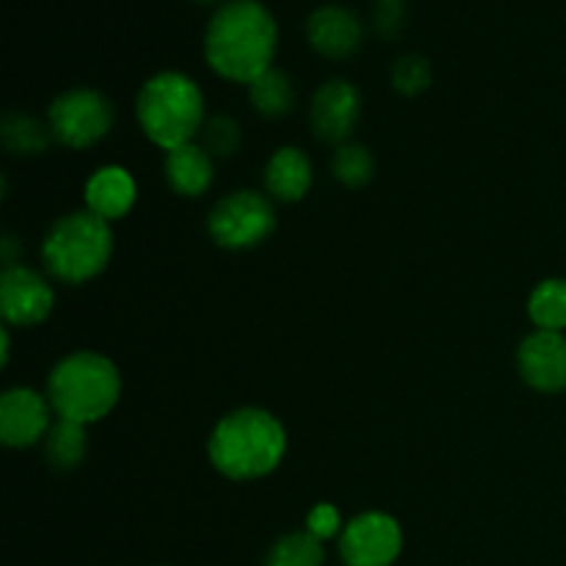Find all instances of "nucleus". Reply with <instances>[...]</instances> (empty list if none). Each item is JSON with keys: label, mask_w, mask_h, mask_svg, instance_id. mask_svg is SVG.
<instances>
[{"label": "nucleus", "mask_w": 566, "mask_h": 566, "mask_svg": "<svg viewBox=\"0 0 566 566\" xmlns=\"http://www.w3.org/2000/svg\"><path fill=\"white\" fill-rule=\"evenodd\" d=\"M199 136H202V142L199 144H202V147L208 149L213 158L224 160V158H232V155L238 153L243 133H241V125H238L232 116L216 114L205 122V127Z\"/></svg>", "instance_id": "obj_24"}, {"label": "nucleus", "mask_w": 566, "mask_h": 566, "mask_svg": "<svg viewBox=\"0 0 566 566\" xmlns=\"http://www.w3.org/2000/svg\"><path fill=\"white\" fill-rule=\"evenodd\" d=\"M287 453V431L274 412L241 407L227 412L208 437V459L230 481H258L274 473Z\"/></svg>", "instance_id": "obj_2"}, {"label": "nucleus", "mask_w": 566, "mask_h": 566, "mask_svg": "<svg viewBox=\"0 0 566 566\" xmlns=\"http://www.w3.org/2000/svg\"><path fill=\"white\" fill-rule=\"evenodd\" d=\"M20 258H22L20 238L6 232V235L0 238V260H3V269H14V265H20Z\"/></svg>", "instance_id": "obj_27"}, {"label": "nucleus", "mask_w": 566, "mask_h": 566, "mask_svg": "<svg viewBox=\"0 0 566 566\" xmlns=\"http://www.w3.org/2000/svg\"><path fill=\"white\" fill-rule=\"evenodd\" d=\"M517 370L525 385L545 396L566 390V337L564 332L536 329L520 343Z\"/></svg>", "instance_id": "obj_12"}, {"label": "nucleus", "mask_w": 566, "mask_h": 566, "mask_svg": "<svg viewBox=\"0 0 566 566\" xmlns=\"http://www.w3.org/2000/svg\"><path fill=\"white\" fill-rule=\"evenodd\" d=\"M263 182L274 202H302L313 188V160L302 147H280L265 164Z\"/></svg>", "instance_id": "obj_15"}, {"label": "nucleus", "mask_w": 566, "mask_h": 566, "mask_svg": "<svg viewBox=\"0 0 566 566\" xmlns=\"http://www.w3.org/2000/svg\"><path fill=\"white\" fill-rule=\"evenodd\" d=\"M343 528H346V525H343L337 506H332V503H318V506H313V512L307 514V528L304 531H310L315 539L326 542L340 536Z\"/></svg>", "instance_id": "obj_26"}, {"label": "nucleus", "mask_w": 566, "mask_h": 566, "mask_svg": "<svg viewBox=\"0 0 566 566\" xmlns=\"http://www.w3.org/2000/svg\"><path fill=\"white\" fill-rule=\"evenodd\" d=\"M48 398L55 418L81 426L99 423L122 398L119 368L99 352L66 354L50 370Z\"/></svg>", "instance_id": "obj_4"}, {"label": "nucleus", "mask_w": 566, "mask_h": 566, "mask_svg": "<svg viewBox=\"0 0 566 566\" xmlns=\"http://www.w3.org/2000/svg\"><path fill=\"white\" fill-rule=\"evenodd\" d=\"M136 116L144 136L164 153L191 144L202 133L205 94L191 75L177 70L155 72L136 97Z\"/></svg>", "instance_id": "obj_3"}, {"label": "nucleus", "mask_w": 566, "mask_h": 566, "mask_svg": "<svg viewBox=\"0 0 566 566\" xmlns=\"http://www.w3.org/2000/svg\"><path fill=\"white\" fill-rule=\"evenodd\" d=\"M114 258L111 221L92 210H72L53 221L42 241V263L64 285H86L108 269Z\"/></svg>", "instance_id": "obj_5"}, {"label": "nucleus", "mask_w": 566, "mask_h": 566, "mask_svg": "<svg viewBox=\"0 0 566 566\" xmlns=\"http://www.w3.org/2000/svg\"><path fill=\"white\" fill-rule=\"evenodd\" d=\"M55 307V291L44 274L28 265L3 269L0 274V315L11 329L44 324Z\"/></svg>", "instance_id": "obj_9"}, {"label": "nucleus", "mask_w": 566, "mask_h": 566, "mask_svg": "<svg viewBox=\"0 0 566 566\" xmlns=\"http://www.w3.org/2000/svg\"><path fill=\"white\" fill-rule=\"evenodd\" d=\"M88 451V437L86 426L72 423V420L55 418V423L50 426L48 437L42 442L44 462L50 464L59 473H70V470L81 468V462L86 459Z\"/></svg>", "instance_id": "obj_17"}, {"label": "nucleus", "mask_w": 566, "mask_h": 566, "mask_svg": "<svg viewBox=\"0 0 566 566\" xmlns=\"http://www.w3.org/2000/svg\"><path fill=\"white\" fill-rule=\"evenodd\" d=\"M276 230L274 199L263 191L238 188L221 197L208 213V235L227 252H247L269 241Z\"/></svg>", "instance_id": "obj_6"}, {"label": "nucleus", "mask_w": 566, "mask_h": 566, "mask_svg": "<svg viewBox=\"0 0 566 566\" xmlns=\"http://www.w3.org/2000/svg\"><path fill=\"white\" fill-rule=\"evenodd\" d=\"M332 175L346 188H365L376 175V158L365 144L346 142L335 149Z\"/></svg>", "instance_id": "obj_22"}, {"label": "nucleus", "mask_w": 566, "mask_h": 566, "mask_svg": "<svg viewBox=\"0 0 566 566\" xmlns=\"http://www.w3.org/2000/svg\"><path fill=\"white\" fill-rule=\"evenodd\" d=\"M138 199V186L125 166H99L83 186V202L86 210L97 213L99 219L116 221L125 219Z\"/></svg>", "instance_id": "obj_14"}, {"label": "nucleus", "mask_w": 566, "mask_h": 566, "mask_svg": "<svg viewBox=\"0 0 566 566\" xmlns=\"http://www.w3.org/2000/svg\"><path fill=\"white\" fill-rule=\"evenodd\" d=\"M324 542L315 539L310 531L280 536L265 556V566H324Z\"/></svg>", "instance_id": "obj_21"}, {"label": "nucleus", "mask_w": 566, "mask_h": 566, "mask_svg": "<svg viewBox=\"0 0 566 566\" xmlns=\"http://www.w3.org/2000/svg\"><path fill=\"white\" fill-rule=\"evenodd\" d=\"M280 28L260 0H227L205 28V61L219 77L252 83L274 66Z\"/></svg>", "instance_id": "obj_1"}, {"label": "nucleus", "mask_w": 566, "mask_h": 566, "mask_svg": "<svg viewBox=\"0 0 566 566\" xmlns=\"http://www.w3.org/2000/svg\"><path fill=\"white\" fill-rule=\"evenodd\" d=\"M0 142L11 155L33 158V155L48 153L50 142H55L48 122L25 114V111H9L0 122Z\"/></svg>", "instance_id": "obj_18"}, {"label": "nucleus", "mask_w": 566, "mask_h": 566, "mask_svg": "<svg viewBox=\"0 0 566 566\" xmlns=\"http://www.w3.org/2000/svg\"><path fill=\"white\" fill-rule=\"evenodd\" d=\"M407 28V6L403 0H379L374 6V31L381 39L401 36Z\"/></svg>", "instance_id": "obj_25"}, {"label": "nucleus", "mask_w": 566, "mask_h": 566, "mask_svg": "<svg viewBox=\"0 0 566 566\" xmlns=\"http://www.w3.org/2000/svg\"><path fill=\"white\" fill-rule=\"evenodd\" d=\"M0 335H3V352H0V363H3V368H6L11 359V326H3V332H0Z\"/></svg>", "instance_id": "obj_28"}, {"label": "nucleus", "mask_w": 566, "mask_h": 566, "mask_svg": "<svg viewBox=\"0 0 566 566\" xmlns=\"http://www.w3.org/2000/svg\"><path fill=\"white\" fill-rule=\"evenodd\" d=\"M166 182L180 197H202L210 191L216 177V158L202 147V144L191 142L182 147L166 153Z\"/></svg>", "instance_id": "obj_16"}, {"label": "nucleus", "mask_w": 566, "mask_h": 566, "mask_svg": "<svg viewBox=\"0 0 566 566\" xmlns=\"http://www.w3.org/2000/svg\"><path fill=\"white\" fill-rule=\"evenodd\" d=\"M197 3H216V0H197Z\"/></svg>", "instance_id": "obj_29"}, {"label": "nucleus", "mask_w": 566, "mask_h": 566, "mask_svg": "<svg viewBox=\"0 0 566 566\" xmlns=\"http://www.w3.org/2000/svg\"><path fill=\"white\" fill-rule=\"evenodd\" d=\"M528 315L536 329H566V280H545L531 291Z\"/></svg>", "instance_id": "obj_20"}, {"label": "nucleus", "mask_w": 566, "mask_h": 566, "mask_svg": "<svg viewBox=\"0 0 566 566\" xmlns=\"http://www.w3.org/2000/svg\"><path fill=\"white\" fill-rule=\"evenodd\" d=\"M249 103L265 119H282L296 108V86L287 72L271 66L269 72L249 83Z\"/></svg>", "instance_id": "obj_19"}, {"label": "nucleus", "mask_w": 566, "mask_h": 566, "mask_svg": "<svg viewBox=\"0 0 566 566\" xmlns=\"http://www.w3.org/2000/svg\"><path fill=\"white\" fill-rule=\"evenodd\" d=\"M307 39L313 50L324 59L340 61L363 48L365 28L363 20L346 6H321L307 20Z\"/></svg>", "instance_id": "obj_13"}, {"label": "nucleus", "mask_w": 566, "mask_h": 566, "mask_svg": "<svg viewBox=\"0 0 566 566\" xmlns=\"http://www.w3.org/2000/svg\"><path fill=\"white\" fill-rule=\"evenodd\" d=\"M48 392L33 387H11L0 396V440L6 448H33L44 442L53 420Z\"/></svg>", "instance_id": "obj_10"}, {"label": "nucleus", "mask_w": 566, "mask_h": 566, "mask_svg": "<svg viewBox=\"0 0 566 566\" xmlns=\"http://www.w3.org/2000/svg\"><path fill=\"white\" fill-rule=\"evenodd\" d=\"M53 138L70 149H88L103 142L114 127V103L88 86L61 92L48 108Z\"/></svg>", "instance_id": "obj_7"}, {"label": "nucleus", "mask_w": 566, "mask_h": 566, "mask_svg": "<svg viewBox=\"0 0 566 566\" xmlns=\"http://www.w3.org/2000/svg\"><path fill=\"white\" fill-rule=\"evenodd\" d=\"M431 81H434V72H431V64L426 55L407 53L392 61L390 83L403 97H418V94L429 92Z\"/></svg>", "instance_id": "obj_23"}, {"label": "nucleus", "mask_w": 566, "mask_h": 566, "mask_svg": "<svg viewBox=\"0 0 566 566\" xmlns=\"http://www.w3.org/2000/svg\"><path fill=\"white\" fill-rule=\"evenodd\" d=\"M359 116H363V94L352 81H343V77H332L324 86H318L310 103V125L315 136L337 147L352 138Z\"/></svg>", "instance_id": "obj_11"}, {"label": "nucleus", "mask_w": 566, "mask_h": 566, "mask_svg": "<svg viewBox=\"0 0 566 566\" xmlns=\"http://www.w3.org/2000/svg\"><path fill=\"white\" fill-rule=\"evenodd\" d=\"M401 523L387 512L357 514L337 539V551L346 566H392L401 556Z\"/></svg>", "instance_id": "obj_8"}]
</instances>
